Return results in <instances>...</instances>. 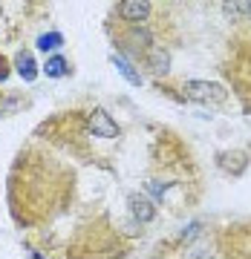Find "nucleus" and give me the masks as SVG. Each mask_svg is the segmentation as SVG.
Here are the masks:
<instances>
[{
  "label": "nucleus",
  "instance_id": "obj_1",
  "mask_svg": "<svg viewBox=\"0 0 251 259\" xmlns=\"http://www.w3.org/2000/svg\"><path fill=\"white\" fill-rule=\"evenodd\" d=\"M182 95L194 104H205V107H223L228 98V90L217 81H188L182 87Z\"/></svg>",
  "mask_w": 251,
  "mask_h": 259
},
{
  "label": "nucleus",
  "instance_id": "obj_2",
  "mask_svg": "<svg viewBox=\"0 0 251 259\" xmlns=\"http://www.w3.org/2000/svg\"><path fill=\"white\" fill-rule=\"evenodd\" d=\"M87 130H90V136H95V139H119V124L113 121L110 112L104 110H93L90 112V121H87Z\"/></svg>",
  "mask_w": 251,
  "mask_h": 259
},
{
  "label": "nucleus",
  "instance_id": "obj_3",
  "mask_svg": "<svg viewBox=\"0 0 251 259\" xmlns=\"http://www.w3.org/2000/svg\"><path fill=\"white\" fill-rule=\"evenodd\" d=\"M217 167L228 176H242L248 170V153L245 150H225L217 156Z\"/></svg>",
  "mask_w": 251,
  "mask_h": 259
},
{
  "label": "nucleus",
  "instance_id": "obj_4",
  "mask_svg": "<svg viewBox=\"0 0 251 259\" xmlns=\"http://www.w3.org/2000/svg\"><path fill=\"white\" fill-rule=\"evenodd\" d=\"M127 207H130V213L136 216L139 225H148V222L156 219V204L150 202L145 193H130L127 196Z\"/></svg>",
  "mask_w": 251,
  "mask_h": 259
},
{
  "label": "nucleus",
  "instance_id": "obj_5",
  "mask_svg": "<svg viewBox=\"0 0 251 259\" xmlns=\"http://www.w3.org/2000/svg\"><path fill=\"white\" fill-rule=\"evenodd\" d=\"M119 15L127 23H145L153 15V6L145 0H124V3H119Z\"/></svg>",
  "mask_w": 251,
  "mask_h": 259
},
{
  "label": "nucleus",
  "instance_id": "obj_6",
  "mask_svg": "<svg viewBox=\"0 0 251 259\" xmlns=\"http://www.w3.org/2000/svg\"><path fill=\"white\" fill-rule=\"evenodd\" d=\"M148 66L153 75H167V69H170V52L162 47H150L148 52Z\"/></svg>",
  "mask_w": 251,
  "mask_h": 259
},
{
  "label": "nucleus",
  "instance_id": "obj_7",
  "mask_svg": "<svg viewBox=\"0 0 251 259\" xmlns=\"http://www.w3.org/2000/svg\"><path fill=\"white\" fill-rule=\"evenodd\" d=\"M15 66H18V75H20L26 83H32V81L38 78V64H35V55H32V52H18V58H15Z\"/></svg>",
  "mask_w": 251,
  "mask_h": 259
},
{
  "label": "nucleus",
  "instance_id": "obj_8",
  "mask_svg": "<svg viewBox=\"0 0 251 259\" xmlns=\"http://www.w3.org/2000/svg\"><path fill=\"white\" fill-rule=\"evenodd\" d=\"M113 64L119 66V72L124 75V78H127V81H130L133 87H141V75L136 72V69H133L130 64H127V58H121V55H113Z\"/></svg>",
  "mask_w": 251,
  "mask_h": 259
},
{
  "label": "nucleus",
  "instance_id": "obj_9",
  "mask_svg": "<svg viewBox=\"0 0 251 259\" xmlns=\"http://www.w3.org/2000/svg\"><path fill=\"white\" fill-rule=\"evenodd\" d=\"M173 185V182H145V196H148L153 204H159L165 199V190Z\"/></svg>",
  "mask_w": 251,
  "mask_h": 259
},
{
  "label": "nucleus",
  "instance_id": "obj_10",
  "mask_svg": "<svg viewBox=\"0 0 251 259\" xmlns=\"http://www.w3.org/2000/svg\"><path fill=\"white\" fill-rule=\"evenodd\" d=\"M44 72H47L49 78H61V75H66L69 69H66V61L61 55H52L47 64H44Z\"/></svg>",
  "mask_w": 251,
  "mask_h": 259
},
{
  "label": "nucleus",
  "instance_id": "obj_11",
  "mask_svg": "<svg viewBox=\"0 0 251 259\" xmlns=\"http://www.w3.org/2000/svg\"><path fill=\"white\" fill-rule=\"evenodd\" d=\"M223 9H225V15H228L231 20H240V18H248L251 3H248V0H240V3H225Z\"/></svg>",
  "mask_w": 251,
  "mask_h": 259
},
{
  "label": "nucleus",
  "instance_id": "obj_12",
  "mask_svg": "<svg viewBox=\"0 0 251 259\" xmlns=\"http://www.w3.org/2000/svg\"><path fill=\"white\" fill-rule=\"evenodd\" d=\"M61 44H64V35H61V32H47V35L38 37V49H44V52L61 47Z\"/></svg>",
  "mask_w": 251,
  "mask_h": 259
},
{
  "label": "nucleus",
  "instance_id": "obj_13",
  "mask_svg": "<svg viewBox=\"0 0 251 259\" xmlns=\"http://www.w3.org/2000/svg\"><path fill=\"white\" fill-rule=\"evenodd\" d=\"M196 233H199V222H191V225H188V231H185V236H182V239L191 242V239L196 236Z\"/></svg>",
  "mask_w": 251,
  "mask_h": 259
},
{
  "label": "nucleus",
  "instance_id": "obj_14",
  "mask_svg": "<svg viewBox=\"0 0 251 259\" xmlns=\"http://www.w3.org/2000/svg\"><path fill=\"white\" fill-rule=\"evenodd\" d=\"M32 259H44V256H41V253H38V250H32Z\"/></svg>",
  "mask_w": 251,
  "mask_h": 259
}]
</instances>
